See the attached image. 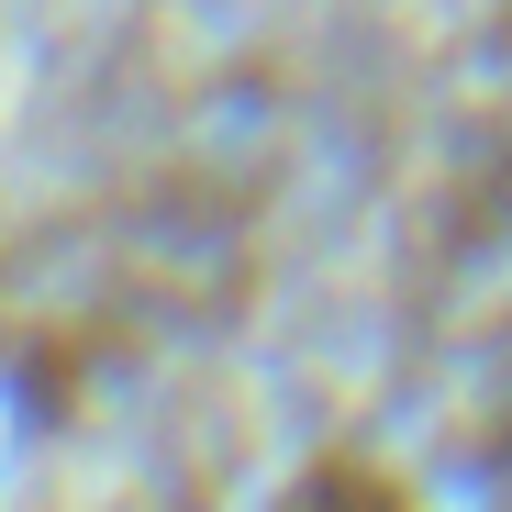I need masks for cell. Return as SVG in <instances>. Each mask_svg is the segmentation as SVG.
I'll use <instances>...</instances> for the list:
<instances>
[{
	"mask_svg": "<svg viewBox=\"0 0 512 512\" xmlns=\"http://www.w3.org/2000/svg\"><path fill=\"white\" fill-rule=\"evenodd\" d=\"M279 512H412V490H401L390 468H368V457H312V468L279 490Z\"/></svg>",
	"mask_w": 512,
	"mask_h": 512,
	"instance_id": "obj_1",
	"label": "cell"
}]
</instances>
